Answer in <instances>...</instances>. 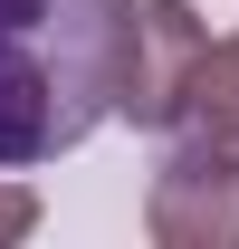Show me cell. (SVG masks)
<instances>
[{
  "label": "cell",
  "instance_id": "1",
  "mask_svg": "<svg viewBox=\"0 0 239 249\" xmlns=\"http://www.w3.org/2000/svg\"><path fill=\"white\" fill-rule=\"evenodd\" d=\"M115 115V0H0V173L58 163Z\"/></svg>",
  "mask_w": 239,
  "mask_h": 249
},
{
  "label": "cell",
  "instance_id": "2",
  "mask_svg": "<svg viewBox=\"0 0 239 249\" xmlns=\"http://www.w3.org/2000/svg\"><path fill=\"white\" fill-rule=\"evenodd\" d=\"M201 48H210V29L191 19V0H115V115L163 134L182 115Z\"/></svg>",
  "mask_w": 239,
  "mask_h": 249
},
{
  "label": "cell",
  "instance_id": "3",
  "mask_svg": "<svg viewBox=\"0 0 239 249\" xmlns=\"http://www.w3.org/2000/svg\"><path fill=\"white\" fill-rule=\"evenodd\" d=\"M144 230L163 249H239V154L210 134H182L153 163L144 192Z\"/></svg>",
  "mask_w": 239,
  "mask_h": 249
},
{
  "label": "cell",
  "instance_id": "4",
  "mask_svg": "<svg viewBox=\"0 0 239 249\" xmlns=\"http://www.w3.org/2000/svg\"><path fill=\"white\" fill-rule=\"evenodd\" d=\"M172 124H182V134H210V144H230V154H239V38L201 48V67H191Z\"/></svg>",
  "mask_w": 239,
  "mask_h": 249
},
{
  "label": "cell",
  "instance_id": "5",
  "mask_svg": "<svg viewBox=\"0 0 239 249\" xmlns=\"http://www.w3.org/2000/svg\"><path fill=\"white\" fill-rule=\"evenodd\" d=\"M29 230H38V192L0 182V249H10V240H29Z\"/></svg>",
  "mask_w": 239,
  "mask_h": 249
}]
</instances>
